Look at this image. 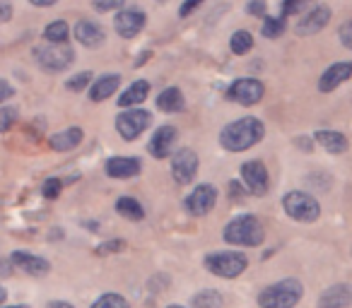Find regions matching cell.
<instances>
[{
  "label": "cell",
  "instance_id": "cell-1",
  "mask_svg": "<svg viewBox=\"0 0 352 308\" xmlns=\"http://www.w3.org/2000/svg\"><path fill=\"white\" fill-rule=\"evenodd\" d=\"M265 135V126L254 116L239 118V121L230 123L222 128L220 132V145L227 152H244L249 147H254L256 142H261Z\"/></svg>",
  "mask_w": 352,
  "mask_h": 308
},
{
  "label": "cell",
  "instance_id": "cell-2",
  "mask_svg": "<svg viewBox=\"0 0 352 308\" xmlns=\"http://www.w3.org/2000/svg\"><path fill=\"white\" fill-rule=\"evenodd\" d=\"M304 296V287L297 279H283L278 284H270L268 289L258 294L261 308H294Z\"/></svg>",
  "mask_w": 352,
  "mask_h": 308
},
{
  "label": "cell",
  "instance_id": "cell-3",
  "mask_svg": "<svg viewBox=\"0 0 352 308\" xmlns=\"http://www.w3.org/2000/svg\"><path fill=\"white\" fill-rule=\"evenodd\" d=\"M263 236V224L254 215L236 217L225 226V241L232 246H261Z\"/></svg>",
  "mask_w": 352,
  "mask_h": 308
},
{
  "label": "cell",
  "instance_id": "cell-4",
  "mask_svg": "<svg viewBox=\"0 0 352 308\" xmlns=\"http://www.w3.org/2000/svg\"><path fill=\"white\" fill-rule=\"evenodd\" d=\"M283 207L292 220L297 222H316L318 215H321V205L316 202V198L309 196V193H299L292 191L283 198Z\"/></svg>",
  "mask_w": 352,
  "mask_h": 308
},
{
  "label": "cell",
  "instance_id": "cell-5",
  "mask_svg": "<svg viewBox=\"0 0 352 308\" xmlns=\"http://www.w3.org/2000/svg\"><path fill=\"white\" fill-rule=\"evenodd\" d=\"M249 265V258L244 253H234V250H227V253H212L206 258V268L210 270L212 274L225 279H234L239 277L241 272Z\"/></svg>",
  "mask_w": 352,
  "mask_h": 308
},
{
  "label": "cell",
  "instance_id": "cell-6",
  "mask_svg": "<svg viewBox=\"0 0 352 308\" xmlns=\"http://www.w3.org/2000/svg\"><path fill=\"white\" fill-rule=\"evenodd\" d=\"M34 58L46 73H63L65 68H70L73 63L75 54L70 46H56V44H49V46H39L34 49Z\"/></svg>",
  "mask_w": 352,
  "mask_h": 308
},
{
  "label": "cell",
  "instance_id": "cell-7",
  "mask_svg": "<svg viewBox=\"0 0 352 308\" xmlns=\"http://www.w3.org/2000/svg\"><path fill=\"white\" fill-rule=\"evenodd\" d=\"M196 171H198V154L188 147L179 150L171 159V174H174V181L186 186L196 178Z\"/></svg>",
  "mask_w": 352,
  "mask_h": 308
},
{
  "label": "cell",
  "instance_id": "cell-8",
  "mask_svg": "<svg viewBox=\"0 0 352 308\" xmlns=\"http://www.w3.org/2000/svg\"><path fill=\"white\" fill-rule=\"evenodd\" d=\"M152 123V116L147 111H123L116 118V130L121 132L123 140H135L138 135H142V130H147Z\"/></svg>",
  "mask_w": 352,
  "mask_h": 308
},
{
  "label": "cell",
  "instance_id": "cell-9",
  "mask_svg": "<svg viewBox=\"0 0 352 308\" xmlns=\"http://www.w3.org/2000/svg\"><path fill=\"white\" fill-rule=\"evenodd\" d=\"M263 84L258 80H251V78H244V80H236L230 89H227V97L232 102L241 104V106H254L263 99Z\"/></svg>",
  "mask_w": 352,
  "mask_h": 308
},
{
  "label": "cell",
  "instance_id": "cell-10",
  "mask_svg": "<svg viewBox=\"0 0 352 308\" xmlns=\"http://www.w3.org/2000/svg\"><path fill=\"white\" fill-rule=\"evenodd\" d=\"M215 202H217L215 186H210V183H203V186H198L196 191L186 198L184 207H186L193 217H203V215H208L212 207H215Z\"/></svg>",
  "mask_w": 352,
  "mask_h": 308
},
{
  "label": "cell",
  "instance_id": "cell-11",
  "mask_svg": "<svg viewBox=\"0 0 352 308\" xmlns=\"http://www.w3.org/2000/svg\"><path fill=\"white\" fill-rule=\"evenodd\" d=\"M241 176H244L246 186L254 196H265L268 193V186H270V178H268V169H265L263 162L258 159H251L241 167Z\"/></svg>",
  "mask_w": 352,
  "mask_h": 308
},
{
  "label": "cell",
  "instance_id": "cell-12",
  "mask_svg": "<svg viewBox=\"0 0 352 308\" xmlns=\"http://www.w3.org/2000/svg\"><path fill=\"white\" fill-rule=\"evenodd\" d=\"M328 20H331L328 5H316V8H311L302 20H297V27H294V29H297L299 36H314L328 25Z\"/></svg>",
  "mask_w": 352,
  "mask_h": 308
},
{
  "label": "cell",
  "instance_id": "cell-13",
  "mask_svg": "<svg viewBox=\"0 0 352 308\" xmlns=\"http://www.w3.org/2000/svg\"><path fill=\"white\" fill-rule=\"evenodd\" d=\"M113 25H116L118 36H123V39H133V36L140 34L142 27H145V15L138 12V10H133V8H123V10L116 15V20H113Z\"/></svg>",
  "mask_w": 352,
  "mask_h": 308
},
{
  "label": "cell",
  "instance_id": "cell-14",
  "mask_svg": "<svg viewBox=\"0 0 352 308\" xmlns=\"http://www.w3.org/2000/svg\"><path fill=\"white\" fill-rule=\"evenodd\" d=\"M174 145H176V128L174 126H162L160 130L152 135L147 150H150V154L155 159H166L171 154V150H174Z\"/></svg>",
  "mask_w": 352,
  "mask_h": 308
},
{
  "label": "cell",
  "instance_id": "cell-15",
  "mask_svg": "<svg viewBox=\"0 0 352 308\" xmlns=\"http://www.w3.org/2000/svg\"><path fill=\"white\" fill-rule=\"evenodd\" d=\"M75 39L82 46H87V49H97V46H102L104 39H107V32H104V27L99 25V22L80 20L78 25H75Z\"/></svg>",
  "mask_w": 352,
  "mask_h": 308
},
{
  "label": "cell",
  "instance_id": "cell-16",
  "mask_svg": "<svg viewBox=\"0 0 352 308\" xmlns=\"http://www.w3.org/2000/svg\"><path fill=\"white\" fill-rule=\"evenodd\" d=\"M352 306V284H333L318 298V308H347Z\"/></svg>",
  "mask_w": 352,
  "mask_h": 308
},
{
  "label": "cell",
  "instance_id": "cell-17",
  "mask_svg": "<svg viewBox=\"0 0 352 308\" xmlns=\"http://www.w3.org/2000/svg\"><path fill=\"white\" fill-rule=\"evenodd\" d=\"M10 263L15 265L17 270H25V272L32 274V277H44V274H49V270H51L49 260L36 258V255H30V253H25V250H15Z\"/></svg>",
  "mask_w": 352,
  "mask_h": 308
},
{
  "label": "cell",
  "instance_id": "cell-18",
  "mask_svg": "<svg viewBox=\"0 0 352 308\" xmlns=\"http://www.w3.org/2000/svg\"><path fill=\"white\" fill-rule=\"evenodd\" d=\"M350 78H352V63H336L321 75V80H318V89H321V92H333V89H338Z\"/></svg>",
  "mask_w": 352,
  "mask_h": 308
},
{
  "label": "cell",
  "instance_id": "cell-19",
  "mask_svg": "<svg viewBox=\"0 0 352 308\" xmlns=\"http://www.w3.org/2000/svg\"><path fill=\"white\" fill-rule=\"evenodd\" d=\"M142 169L140 159L135 157H111L107 162V174L111 178H133Z\"/></svg>",
  "mask_w": 352,
  "mask_h": 308
},
{
  "label": "cell",
  "instance_id": "cell-20",
  "mask_svg": "<svg viewBox=\"0 0 352 308\" xmlns=\"http://www.w3.org/2000/svg\"><path fill=\"white\" fill-rule=\"evenodd\" d=\"M314 140L321 142V147L328 154H342V152H347V147H350L347 145V137L336 130H318L316 135H314Z\"/></svg>",
  "mask_w": 352,
  "mask_h": 308
},
{
  "label": "cell",
  "instance_id": "cell-21",
  "mask_svg": "<svg viewBox=\"0 0 352 308\" xmlns=\"http://www.w3.org/2000/svg\"><path fill=\"white\" fill-rule=\"evenodd\" d=\"M118 84H121V78H118L116 73L102 75V78L92 84V89H89V99H92V102H104V99H109L116 92Z\"/></svg>",
  "mask_w": 352,
  "mask_h": 308
},
{
  "label": "cell",
  "instance_id": "cell-22",
  "mask_svg": "<svg viewBox=\"0 0 352 308\" xmlns=\"http://www.w3.org/2000/svg\"><path fill=\"white\" fill-rule=\"evenodd\" d=\"M82 142V130L80 128H68V130H60L56 135H51V147L56 152H70Z\"/></svg>",
  "mask_w": 352,
  "mask_h": 308
},
{
  "label": "cell",
  "instance_id": "cell-23",
  "mask_svg": "<svg viewBox=\"0 0 352 308\" xmlns=\"http://www.w3.org/2000/svg\"><path fill=\"white\" fill-rule=\"evenodd\" d=\"M147 94H150V82H145V80H138V82H133L131 87L123 92V97H118V106L126 108V106L142 104L147 99Z\"/></svg>",
  "mask_w": 352,
  "mask_h": 308
},
{
  "label": "cell",
  "instance_id": "cell-24",
  "mask_svg": "<svg viewBox=\"0 0 352 308\" xmlns=\"http://www.w3.org/2000/svg\"><path fill=\"white\" fill-rule=\"evenodd\" d=\"M157 106H160L162 111H166V113H179V111H184L186 102H184L182 89H176V87L164 89V92L160 94V99H157Z\"/></svg>",
  "mask_w": 352,
  "mask_h": 308
},
{
  "label": "cell",
  "instance_id": "cell-25",
  "mask_svg": "<svg viewBox=\"0 0 352 308\" xmlns=\"http://www.w3.org/2000/svg\"><path fill=\"white\" fill-rule=\"evenodd\" d=\"M116 210H118V215H121V217L133 220V222H140L142 217H145V210H142V205L135 200V198H118Z\"/></svg>",
  "mask_w": 352,
  "mask_h": 308
},
{
  "label": "cell",
  "instance_id": "cell-26",
  "mask_svg": "<svg viewBox=\"0 0 352 308\" xmlns=\"http://www.w3.org/2000/svg\"><path fill=\"white\" fill-rule=\"evenodd\" d=\"M68 36H70L68 22H63V20L51 22V25L44 29V39L49 41V44H56V46H63L65 41H68Z\"/></svg>",
  "mask_w": 352,
  "mask_h": 308
},
{
  "label": "cell",
  "instance_id": "cell-27",
  "mask_svg": "<svg viewBox=\"0 0 352 308\" xmlns=\"http://www.w3.org/2000/svg\"><path fill=\"white\" fill-rule=\"evenodd\" d=\"M193 306L196 308H222L225 306V298H222V294L215 292V289H203L201 294L193 296Z\"/></svg>",
  "mask_w": 352,
  "mask_h": 308
},
{
  "label": "cell",
  "instance_id": "cell-28",
  "mask_svg": "<svg viewBox=\"0 0 352 308\" xmlns=\"http://www.w3.org/2000/svg\"><path fill=\"white\" fill-rule=\"evenodd\" d=\"M230 49H232V54H236V56L249 54V51L254 49V36H251L249 32H244V29L234 32V34H232V39H230Z\"/></svg>",
  "mask_w": 352,
  "mask_h": 308
},
{
  "label": "cell",
  "instance_id": "cell-29",
  "mask_svg": "<svg viewBox=\"0 0 352 308\" xmlns=\"http://www.w3.org/2000/svg\"><path fill=\"white\" fill-rule=\"evenodd\" d=\"M285 29H287V20H285V17H265L263 27H261V34H263L265 39H278Z\"/></svg>",
  "mask_w": 352,
  "mask_h": 308
},
{
  "label": "cell",
  "instance_id": "cell-30",
  "mask_svg": "<svg viewBox=\"0 0 352 308\" xmlns=\"http://www.w3.org/2000/svg\"><path fill=\"white\" fill-rule=\"evenodd\" d=\"M92 308H131V306H128L126 298L118 296V294H104V296H99L97 301L92 303Z\"/></svg>",
  "mask_w": 352,
  "mask_h": 308
},
{
  "label": "cell",
  "instance_id": "cell-31",
  "mask_svg": "<svg viewBox=\"0 0 352 308\" xmlns=\"http://www.w3.org/2000/svg\"><path fill=\"white\" fill-rule=\"evenodd\" d=\"M17 121V108L12 106H0V132H8L12 123Z\"/></svg>",
  "mask_w": 352,
  "mask_h": 308
},
{
  "label": "cell",
  "instance_id": "cell-32",
  "mask_svg": "<svg viewBox=\"0 0 352 308\" xmlns=\"http://www.w3.org/2000/svg\"><path fill=\"white\" fill-rule=\"evenodd\" d=\"M89 80H92V73H78L75 78H70L68 82H65V87H68L70 92H82L89 84Z\"/></svg>",
  "mask_w": 352,
  "mask_h": 308
},
{
  "label": "cell",
  "instance_id": "cell-33",
  "mask_svg": "<svg viewBox=\"0 0 352 308\" xmlns=\"http://www.w3.org/2000/svg\"><path fill=\"white\" fill-rule=\"evenodd\" d=\"M60 188H63V183L58 181V178H49V181L44 183V188H41V193H44L46 198H58L60 196Z\"/></svg>",
  "mask_w": 352,
  "mask_h": 308
},
{
  "label": "cell",
  "instance_id": "cell-34",
  "mask_svg": "<svg viewBox=\"0 0 352 308\" xmlns=\"http://www.w3.org/2000/svg\"><path fill=\"white\" fill-rule=\"evenodd\" d=\"M123 246H126V244H123V241H107V244H102V246H99V248H97V253L99 255H111V253H118V250H123Z\"/></svg>",
  "mask_w": 352,
  "mask_h": 308
},
{
  "label": "cell",
  "instance_id": "cell-35",
  "mask_svg": "<svg viewBox=\"0 0 352 308\" xmlns=\"http://www.w3.org/2000/svg\"><path fill=\"white\" fill-rule=\"evenodd\" d=\"M338 34H340L342 46H345V49H350V51H352V20H347L345 25L340 27V32H338Z\"/></svg>",
  "mask_w": 352,
  "mask_h": 308
},
{
  "label": "cell",
  "instance_id": "cell-36",
  "mask_svg": "<svg viewBox=\"0 0 352 308\" xmlns=\"http://www.w3.org/2000/svg\"><path fill=\"white\" fill-rule=\"evenodd\" d=\"M94 10L99 12H111V10H123V3L121 0H109V3H94Z\"/></svg>",
  "mask_w": 352,
  "mask_h": 308
},
{
  "label": "cell",
  "instance_id": "cell-37",
  "mask_svg": "<svg viewBox=\"0 0 352 308\" xmlns=\"http://www.w3.org/2000/svg\"><path fill=\"white\" fill-rule=\"evenodd\" d=\"M10 97H15V89H12L10 84L6 82V80H0V104L8 102Z\"/></svg>",
  "mask_w": 352,
  "mask_h": 308
},
{
  "label": "cell",
  "instance_id": "cell-38",
  "mask_svg": "<svg viewBox=\"0 0 352 308\" xmlns=\"http://www.w3.org/2000/svg\"><path fill=\"white\" fill-rule=\"evenodd\" d=\"M246 10H249V15H256V17L265 15V3H263V0H258V3L254 0V3H249V5H246Z\"/></svg>",
  "mask_w": 352,
  "mask_h": 308
},
{
  "label": "cell",
  "instance_id": "cell-39",
  "mask_svg": "<svg viewBox=\"0 0 352 308\" xmlns=\"http://www.w3.org/2000/svg\"><path fill=\"white\" fill-rule=\"evenodd\" d=\"M12 20V5L10 3H0V22Z\"/></svg>",
  "mask_w": 352,
  "mask_h": 308
},
{
  "label": "cell",
  "instance_id": "cell-40",
  "mask_svg": "<svg viewBox=\"0 0 352 308\" xmlns=\"http://www.w3.org/2000/svg\"><path fill=\"white\" fill-rule=\"evenodd\" d=\"M302 8H304V3H285V5H283V17L292 15V12H299Z\"/></svg>",
  "mask_w": 352,
  "mask_h": 308
},
{
  "label": "cell",
  "instance_id": "cell-41",
  "mask_svg": "<svg viewBox=\"0 0 352 308\" xmlns=\"http://www.w3.org/2000/svg\"><path fill=\"white\" fill-rule=\"evenodd\" d=\"M198 5H201V3H198V0H191V3H186V5H184L182 10H179V15H182V17H186L188 12H193V10H196Z\"/></svg>",
  "mask_w": 352,
  "mask_h": 308
},
{
  "label": "cell",
  "instance_id": "cell-42",
  "mask_svg": "<svg viewBox=\"0 0 352 308\" xmlns=\"http://www.w3.org/2000/svg\"><path fill=\"white\" fill-rule=\"evenodd\" d=\"M10 265L12 263H8V260H0V277H8V274H10Z\"/></svg>",
  "mask_w": 352,
  "mask_h": 308
},
{
  "label": "cell",
  "instance_id": "cell-43",
  "mask_svg": "<svg viewBox=\"0 0 352 308\" xmlns=\"http://www.w3.org/2000/svg\"><path fill=\"white\" fill-rule=\"evenodd\" d=\"M49 308H75V306H70L68 301H51Z\"/></svg>",
  "mask_w": 352,
  "mask_h": 308
},
{
  "label": "cell",
  "instance_id": "cell-44",
  "mask_svg": "<svg viewBox=\"0 0 352 308\" xmlns=\"http://www.w3.org/2000/svg\"><path fill=\"white\" fill-rule=\"evenodd\" d=\"M32 5H39V8H49V5H54V0H32Z\"/></svg>",
  "mask_w": 352,
  "mask_h": 308
},
{
  "label": "cell",
  "instance_id": "cell-45",
  "mask_svg": "<svg viewBox=\"0 0 352 308\" xmlns=\"http://www.w3.org/2000/svg\"><path fill=\"white\" fill-rule=\"evenodd\" d=\"M230 188H232V198L241 196V186H236V183H230Z\"/></svg>",
  "mask_w": 352,
  "mask_h": 308
},
{
  "label": "cell",
  "instance_id": "cell-46",
  "mask_svg": "<svg viewBox=\"0 0 352 308\" xmlns=\"http://www.w3.org/2000/svg\"><path fill=\"white\" fill-rule=\"evenodd\" d=\"M150 56H152V54H150V51H145V54H142V56H140V60H138V63H135V65H142V63H147V58H150Z\"/></svg>",
  "mask_w": 352,
  "mask_h": 308
},
{
  "label": "cell",
  "instance_id": "cell-47",
  "mask_svg": "<svg viewBox=\"0 0 352 308\" xmlns=\"http://www.w3.org/2000/svg\"><path fill=\"white\" fill-rule=\"evenodd\" d=\"M6 298H8V292H6V289H3V287H0V303L6 301Z\"/></svg>",
  "mask_w": 352,
  "mask_h": 308
},
{
  "label": "cell",
  "instance_id": "cell-48",
  "mask_svg": "<svg viewBox=\"0 0 352 308\" xmlns=\"http://www.w3.org/2000/svg\"><path fill=\"white\" fill-rule=\"evenodd\" d=\"M6 308H30L27 303H17V306H6Z\"/></svg>",
  "mask_w": 352,
  "mask_h": 308
},
{
  "label": "cell",
  "instance_id": "cell-49",
  "mask_svg": "<svg viewBox=\"0 0 352 308\" xmlns=\"http://www.w3.org/2000/svg\"><path fill=\"white\" fill-rule=\"evenodd\" d=\"M169 308H182V306H169Z\"/></svg>",
  "mask_w": 352,
  "mask_h": 308
}]
</instances>
